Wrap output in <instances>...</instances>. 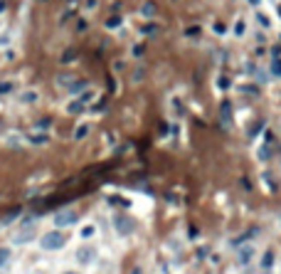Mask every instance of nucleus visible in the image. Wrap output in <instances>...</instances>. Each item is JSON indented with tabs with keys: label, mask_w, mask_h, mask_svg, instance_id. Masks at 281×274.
Listing matches in <instances>:
<instances>
[{
	"label": "nucleus",
	"mask_w": 281,
	"mask_h": 274,
	"mask_svg": "<svg viewBox=\"0 0 281 274\" xmlns=\"http://www.w3.org/2000/svg\"><path fill=\"white\" fill-rule=\"evenodd\" d=\"M40 245H42V250H62L67 245V235L59 232V230H52V232L42 235Z\"/></svg>",
	"instance_id": "f257e3e1"
},
{
	"label": "nucleus",
	"mask_w": 281,
	"mask_h": 274,
	"mask_svg": "<svg viewBox=\"0 0 281 274\" xmlns=\"http://www.w3.org/2000/svg\"><path fill=\"white\" fill-rule=\"evenodd\" d=\"M77 220H79V212H77V210H64V212H59V215L54 217V223L62 225V228H64V225H74Z\"/></svg>",
	"instance_id": "f03ea898"
},
{
	"label": "nucleus",
	"mask_w": 281,
	"mask_h": 274,
	"mask_svg": "<svg viewBox=\"0 0 281 274\" xmlns=\"http://www.w3.org/2000/svg\"><path fill=\"white\" fill-rule=\"evenodd\" d=\"M94 257H96V250H94V247H82V250L77 252V259H79L82 264H89V262H94Z\"/></svg>",
	"instance_id": "7ed1b4c3"
},
{
	"label": "nucleus",
	"mask_w": 281,
	"mask_h": 274,
	"mask_svg": "<svg viewBox=\"0 0 281 274\" xmlns=\"http://www.w3.org/2000/svg\"><path fill=\"white\" fill-rule=\"evenodd\" d=\"M8 259H10V250L8 247H0V267H5Z\"/></svg>",
	"instance_id": "20e7f679"
},
{
	"label": "nucleus",
	"mask_w": 281,
	"mask_h": 274,
	"mask_svg": "<svg viewBox=\"0 0 281 274\" xmlns=\"http://www.w3.org/2000/svg\"><path fill=\"white\" fill-rule=\"evenodd\" d=\"M64 274H77V272H64Z\"/></svg>",
	"instance_id": "39448f33"
}]
</instances>
